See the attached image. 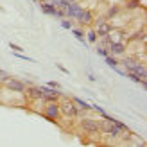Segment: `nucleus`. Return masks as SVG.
Returning <instances> with one entry per match:
<instances>
[{
	"label": "nucleus",
	"mask_w": 147,
	"mask_h": 147,
	"mask_svg": "<svg viewBox=\"0 0 147 147\" xmlns=\"http://www.w3.org/2000/svg\"><path fill=\"white\" fill-rule=\"evenodd\" d=\"M59 111H61V119L68 120V122H74V120H79L86 117V111H81V109L74 104L72 99H67V97H61L59 99Z\"/></svg>",
	"instance_id": "1"
},
{
	"label": "nucleus",
	"mask_w": 147,
	"mask_h": 147,
	"mask_svg": "<svg viewBox=\"0 0 147 147\" xmlns=\"http://www.w3.org/2000/svg\"><path fill=\"white\" fill-rule=\"evenodd\" d=\"M119 65H122L126 72H135L138 76H144L147 77V68H145V63L144 61H138L136 56H122V59H119Z\"/></svg>",
	"instance_id": "2"
},
{
	"label": "nucleus",
	"mask_w": 147,
	"mask_h": 147,
	"mask_svg": "<svg viewBox=\"0 0 147 147\" xmlns=\"http://www.w3.org/2000/svg\"><path fill=\"white\" fill-rule=\"evenodd\" d=\"M43 109H41V115L45 117L47 120L50 122H59L61 120V111H59V100L56 102H43Z\"/></svg>",
	"instance_id": "3"
},
{
	"label": "nucleus",
	"mask_w": 147,
	"mask_h": 147,
	"mask_svg": "<svg viewBox=\"0 0 147 147\" xmlns=\"http://www.w3.org/2000/svg\"><path fill=\"white\" fill-rule=\"evenodd\" d=\"M79 129L84 131L86 135H97V133H100V120L83 117V119H79Z\"/></svg>",
	"instance_id": "4"
},
{
	"label": "nucleus",
	"mask_w": 147,
	"mask_h": 147,
	"mask_svg": "<svg viewBox=\"0 0 147 147\" xmlns=\"http://www.w3.org/2000/svg\"><path fill=\"white\" fill-rule=\"evenodd\" d=\"M4 86H5L9 92H13V93H24L25 88H27V83H25V81H20V79L9 77V79L4 83Z\"/></svg>",
	"instance_id": "5"
},
{
	"label": "nucleus",
	"mask_w": 147,
	"mask_h": 147,
	"mask_svg": "<svg viewBox=\"0 0 147 147\" xmlns=\"http://www.w3.org/2000/svg\"><path fill=\"white\" fill-rule=\"evenodd\" d=\"M93 11L92 9H86V7H83V9L79 11V14L76 16V22L81 25V27H86V25H92L93 24Z\"/></svg>",
	"instance_id": "6"
},
{
	"label": "nucleus",
	"mask_w": 147,
	"mask_h": 147,
	"mask_svg": "<svg viewBox=\"0 0 147 147\" xmlns=\"http://www.w3.org/2000/svg\"><path fill=\"white\" fill-rule=\"evenodd\" d=\"M41 92H43L41 102H56L63 97L59 90H54V88H50V86H41Z\"/></svg>",
	"instance_id": "7"
},
{
	"label": "nucleus",
	"mask_w": 147,
	"mask_h": 147,
	"mask_svg": "<svg viewBox=\"0 0 147 147\" xmlns=\"http://www.w3.org/2000/svg\"><path fill=\"white\" fill-rule=\"evenodd\" d=\"M108 52L111 56H124L127 52V41H111L108 45Z\"/></svg>",
	"instance_id": "8"
},
{
	"label": "nucleus",
	"mask_w": 147,
	"mask_h": 147,
	"mask_svg": "<svg viewBox=\"0 0 147 147\" xmlns=\"http://www.w3.org/2000/svg\"><path fill=\"white\" fill-rule=\"evenodd\" d=\"M40 7H41V11L45 14H50V16H56V18H65V11L57 9V7L54 4H50V2H41Z\"/></svg>",
	"instance_id": "9"
},
{
	"label": "nucleus",
	"mask_w": 147,
	"mask_h": 147,
	"mask_svg": "<svg viewBox=\"0 0 147 147\" xmlns=\"http://www.w3.org/2000/svg\"><path fill=\"white\" fill-rule=\"evenodd\" d=\"M25 95H27V99L29 100H41V97H43V92H41V86H34V84H29L27 88H25V92H24Z\"/></svg>",
	"instance_id": "10"
},
{
	"label": "nucleus",
	"mask_w": 147,
	"mask_h": 147,
	"mask_svg": "<svg viewBox=\"0 0 147 147\" xmlns=\"http://www.w3.org/2000/svg\"><path fill=\"white\" fill-rule=\"evenodd\" d=\"M83 9V5H81L77 0L76 2H72L70 5L65 7V18H70V20H76V16L79 14V11Z\"/></svg>",
	"instance_id": "11"
},
{
	"label": "nucleus",
	"mask_w": 147,
	"mask_h": 147,
	"mask_svg": "<svg viewBox=\"0 0 147 147\" xmlns=\"http://www.w3.org/2000/svg\"><path fill=\"white\" fill-rule=\"evenodd\" d=\"M72 100H74V104H76L81 111H86V113H90V111H93L92 109V104H88L86 100H83V99H79V97H72Z\"/></svg>",
	"instance_id": "12"
},
{
	"label": "nucleus",
	"mask_w": 147,
	"mask_h": 147,
	"mask_svg": "<svg viewBox=\"0 0 147 147\" xmlns=\"http://www.w3.org/2000/svg\"><path fill=\"white\" fill-rule=\"evenodd\" d=\"M84 40L88 43H92V45H95L99 40V34L95 32V29H88V31H84Z\"/></svg>",
	"instance_id": "13"
},
{
	"label": "nucleus",
	"mask_w": 147,
	"mask_h": 147,
	"mask_svg": "<svg viewBox=\"0 0 147 147\" xmlns=\"http://www.w3.org/2000/svg\"><path fill=\"white\" fill-rule=\"evenodd\" d=\"M119 14H120V7H119V5H111V7L106 11V16H104V18L111 22V20H115L117 16H119Z\"/></svg>",
	"instance_id": "14"
},
{
	"label": "nucleus",
	"mask_w": 147,
	"mask_h": 147,
	"mask_svg": "<svg viewBox=\"0 0 147 147\" xmlns=\"http://www.w3.org/2000/svg\"><path fill=\"white\" fill-rule=\"evenodd\" d=\"M145 38H147V36H145V31H144V29H142V31H136L135 34H131V41H142V43H145Z\"/></svg>",
	"instance_id": "15"
},
{
	"label": "nucleus",
	"mask_w": 147,
	"mask_h": 147,
	"mask_svg": "<svg viewBox=\"0 0 147 147\" xmlns=\"http://www.w3.org/2000/svg\"><path fill=\"white\" fill-rule=\"evenodd\" d=\"M70 31L74 32V36H76L77 40H81V41H86V40H84V31H83V27H72Z\"/></svg>",
	"instance_id": "16"
},
{
	"label": "nucleus",
	"mask_w": 147,
	"mask_h": 147,
	"mask_svg": "<svg viewBox=\"0 0 147 147\" xmlns=\"http://www.w3.org/2000/svg\"><path fill=\"white\" fill-rule=\"evenodd\" d=\"M104 59H106V63H108V65H109L111 68L119 67V57H117V56H111V54H108V56L104 57Z\"/></svg>",
	"instance_id": "17"
},
{
	"label": "nucleus",
	"mask_w": 147,
	"mask_h": 147,
	"mask_svg": "<svg viewBox=\"0 0 147 147\" xmlns=\"http://www.w3.org/2000/svg\"><path fill=\"white\" fill-rule=\"evenodd\" d=\"M142 4H140V0H127L126 2V9L127 11H135V9H138Z\"/></svg>",
	"instance_id": "18"
},
{
	"label": "nucleus",
	"mask_w": 147,
	"mask_h": 147,
	"mask_svg": "<svg viewBox=\"0 0 147 147\" xmlns=\"http://www.w3.org/2000/svg\"><path fill=\"white\" fill-rule=\"evenodd\" d=\"M61 27L63 29H72L74 25H72V20L70 18H61Z\"/></svg>",
	"instance_id": "19"
},
{
	"label": "nucleus",
	"mask_w": 147,
	"mask_h": 147,
	"mask_svg": "<svg viewBox=\"0 0 147 147\" xmlns=\"http://www.w3.org/2000/svg\"><path fill=\"white\" fill-rule=\"evenodd\" d=\"M97 54L102 56V57H106L109 52H108V47H102V45H97Z\"/></svg>",
	"instance_id": "20"
},
{
	"label": "nucleus",
	"mask_w": 147,
	"mask_h": 147,
	"mask_svg": "<svg viewBox=\"0 0 147 147\" xmlns=\"http://www.w3.org/2000/svg\"><path fill=\"white\" fill-rule=\"evenodd\" d=\"M50 4H54L57 9H65V0H50Z\"/></svg>",
	"instance_id": "21"
},
{
	"label": "nucleus",
	"mask_w": 147,
	"mask_h": 147,
	"mask_svg": "<svg viewBox=\"0 0 147 147\" xmlns=\"http://www.w3.org/2000/svg\"><path fill=\"white\" fill-rule=\"evenodd\" d=\"M9 49L14 50V52H24V49H22L20 45H16V43H9Z\"/></svg>",
	"instance_id": "22"
},
{
	"label": "nucleus",
	"mask_w": 147,
	"mask_h": 147,
	"mask_svg": "<svg viewBox=\"0 0 147 147\" xmlns=\"http://www.w3.org/2000/svg\"><path fill=\"white\" fill-rule=\"evenodd\" d=\"M47 86L54 88V90H61V84H59V83H56V81H49V83H47Z\"/></svg>",
	"instance_id": "23"
},
{
	"label": "nucleus",
	"mask_w": 147,
	"mask_h": 147,
	"mask_svg": "<svg viewBox=\"0 0 147 147\" xmlns=\"http://www.w3.org/2000/svg\"><path fill=\"white\" fill-rule=\"evenodd\" d=\"M56 67H57V68H59V70H61L63 74H67V76H68V70H67V68H65V67H63V65H59V63H57V65H56Z\"/></svg>",
	"instance_id": "24"
},
{
	"label": "nucleus",
	"mask_w": 147,
	"mask_h": 147,
	"mask_svg": "<svg viewBox=\"0 0 147 147\" xmlns=\"http://www.w3.org/2000/svg\"><path fill=\"white\" fill-rule=\"evenodd\" d=\"M41 2H50V0H38V4H41Z\"/></svg>",
	"instance_id": "25"
},
{
	"label": "nucleus",
	"mask_w": 147,
	"mask_h": 147,
	"mask_svg": "<svg viewBox=\"0 0 147 147\" xmlns=\"http://www.w3.org/2000/svg\"><path fill=\"white\" fill-rule=\"evenodd\" d=\"M4 11H5V9H4V7H2V5H0V13H4Z\"/></svg>",
	"instance_id": "26"
}]
</instances>
